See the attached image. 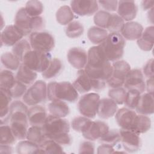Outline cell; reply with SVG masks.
<instances>
[{
  "label": "cell",
  "mask_w": 154,
  "mask_h": 154,
  "mask_svg": "<svg viewBox=\"0 0 154 154\" xmlns=\"http://www.w3.org/2000/svg\"><path fill=\"white\" fill-rule=\"evenodd\" d=\"M87 55V63L84 70L91 80L92 89L102 90L112 75V65L99 45L91 47L88 51Z\"/></svg>",
  "instance_id": "6da1fadb"
},
{
  "label": "cell",
  "mask_w": 154,
  "mask_h": 154,
  "mask_svg": "<svg viewBox=\"0 0 154 154\" xmlns=\"http://www.w3.org/2000/svg\"><path fill=\"white\" fill-rule=\"evenodd\" d=\"M28 111L26 105L21 101L15 100L10 104L8 120L16 139L24 140L26 137L28 126Z\"/></svg>",
  "instance_id": "7a4b0ae2"
},
{
  "label": "cell",
  "mask_w": 154,
  "mask_h": 154,
  "mask_svg": "<svg viewBox=\"0 0 154 154\" xmlns=\"http://www.w3.org/2000/svg\"><path fill=\"white\" fill-rule=\"evenodd\" d=\"M47 96L51 101L75 102L78 98V93L73 84L69 82L54 81L47 85Z\"/></svg>",
  "instance_id": "3957f363"
},
{
  "label": "cell",
  "mask_w": 154,
  "mask_h": 154,
  "mask_svg": "<svg viewBox=\"0 0 154 154\" xmlns=\"http://www.w3.org/2000/svg\"><path fill=\"white\" fill-rule=\"evenodd\" d=\"M125 38L120 33L108 34L106 39L99 45L106 58L109 61H116L122 58L125 46Z\"/></svg>",
  "instance_id": "277c9868"
},
{
  "label": "cell",
  "mask_w": 154,
  "mask_h": 154,
  "mask_svg": "<svg viewBox=\"0 0 154 154\" xmlns=\"http://www.w3.org/2000/svg\"><path fill=\"white\" fill-rule=\"evenodd\" d=\"M14 25L23 32L24 35L41 30L44 26V20L41 16H29L24 7L17 11L14 18Z\"/></svg>",
  "instance_id": "5b68a950"
},
{
  "label": "cell",
  "mask_w": 154,
  "mask_h": 154,
  "mask_svg": "<svg viewBox=\"0 0 154 154\" xmlns=\"http://www.w3.org/2000/svg\"><path fill=\"white\" fill-rule=\"evenodd\" d=\"M51 60L52 57L49 52L31 50L25 55L22 63L36 72L43 73L47 69Z\"/></svg>",
  "instance_id": "8992f818"
},
{
  "label": "cell",
  "mask_w": 154,
  "mask_h": 154,
  "mask_svg": "<svg viewBox=\"0 0 154 154\" xmlns=\"http://www.w3.org/2000/svg\"><path fill=\"white\" fill-rule=\"evenodd\" d=\"M42 128L48 139H52L54 137L63 133L69 132L70 130V125L66 119L51 114L47 116Z\"/></svg>",
  "instance_id": "52a82bcc"
},
{
  "label": "cell",
  "mask_w": 154,
  "mask_h": 154,
  "mask_svg": "<svg viewBox=\"0 0 154 154\" xmlns=\"http://www.w3.org/2000/svg\"><path fill=\"white\" fill-rule=\"evenodd\" d=\"M47 96V85L45 81H35L26 91L22 97L23 102L29 106L37 105L46 101Z\"/></svg>",
  "instance_id": "ba28073f"
},
{
  "label": "cell",
  "mask_w": 154,
  "mask_h": 154,
  "mask_svg": "<svg viewBox=\"0 0 154 154\" xmlns=\"http://www.w3.org/2000/svg\"><path fill=\"white\" fill-rule=\"evenodd\" d=\"M100 96L96 93H87L81 96L78 103V108L82 116L93 119L97 114Z\"/></svg>",
  "instance_id": "9c48e42d"
},
{
  "label": "cell",
  "mask_w": 154,
  "mask_h": 154,
  "mask_svg": "<svg viewBox=\"0 0 154 154\" xmlns=\"http://www.w3.org/2000/svg\"><path fill=\"white\" fill-rule=\"evenodd\" d=\"M29 43L33 50L49 52L55 46L54 37L48 32H34L29 35Z\"/></svg>",
  "instance_id": "30bf717a"
},
{
  "label": "cell",
  "mask_w": 154,
  "mask_h": 154,
  "mask_svg": "<svg viewBox=\"0 0 154 154\" xmlns=\"http://www.w3.org/2000/svg\"><path fill=\"white\" fill-rule=\"evenodd\" d=\"M112 75L106 84L111 88L122 87L127 74L131 70L130 65L124 60H118L112 63Z\"/></svg>",
  "instance_id": "8fae6325"
},
{
  "label": "cell",
  "mask_w": 154,
  "mask_h": 154,
  "mask_svg": "<svg viewBox=\"0 0 154 154\" xmlns=\"http://www.w3.org/2000/svg\"><path fill=\"white\" fill-rule=\"evenodd\" d=\"M109 131V126L104 122L89 120L82 131L83 137L88 140H99Z\"/></svg>",
  "instance_id": "7c38bea8"
},
{
  "label": "cell",
  "mask_w": 154,
  "mask_h": 154,
  "mask_svg": "<svg viewBox=\"0 0 154 154\" xmlns=\"http://www.w3.org/2000/svg\"><path fill=\"white\" fill-rule=\"evenodd\" d=\"M70 8L78 16H91L97 11L99 5L93 0H74L70 2Z\"/></svg>",
  "instance_id": "4fadbf2b"
},
{
  "label": "cell",
  "mask_w": 154,
  "mask_h": 154,
  "mask_svg": "<svg viewBox=\"0 0 154 154\" xmlns=\"http://www.w3.org/2000/svg\"><path fill=\"white\" fill-rule=\"evenodd\" d=\"M120 141L125 150L129 153H134L139 150L141 140L138 134L129 130L121 129L119 130Z\"/></svg>",
  "instance_id": "5bb4252c"
},
{
  "label": "cell",
  "mask_w": 154,
  "mask_h": 154,
  "mask_svg": "<svg viewBox=\"0 0 154 154\" xmlns=\"http://www.w3.org/2000/svg\"><path fill=\"white\" fill-rule=\"evenodd\" d=\"M123 86L126 90L136 89L141 93L146 89L144 76L141 71L137 69L131 70L127 74Z\"/></svg>",
  "instance_id": "9a60e30c"
},
{
  "label": "cell",
  "mask_w": 154,
  "mask_h": 154,
  "mask_svg": "<svg viewBox=\"0 0 154 154\" xmlns=\"http://www.w3.org/2000/svg\"><path fill=\"white\" fill-rule=\"evenodd\" d=\"M137 115L136 112L127 108H122L117 111L116 120L121 129L132 131Z\"/></svg>",
  "instance_id": "2e32d148"
},
{
  "label": "cell",
  "mask_w": 154,
  "mask_h": 154,
  "mask_svg": "<svg viewBox=\"0 0 154 154\" xmlns=\"http://www.w3.org/2000/svg\"><path fill=\"white\" fill-rule=\"evenodd\" d=\"M23 36V32L15 25H8L1 32V45L13 46L17 42L20 41Z\"/></svg>",
  "instance_id": "e0dca14e"
},
{
  "label": "cell",
  "mask_w": 154,
  "mask_h": 154,
  "mask_svg": "<svg viewBox=\"0 0 154 154\" xmlns=\"http://www.w3.org/2000/svg\"><path fill=\"white\" fill-rule=\"evenodd\" d=\"M67 57L69 63L76 69H83L87 63V53L85 50L79 48H70L67 52Z\"/></svg>",
  "instance_id": "ac0fdd59"
},
{
  "label": "cell",
  "mask_w": 154,
  "mask_h": 154,
  "mask_svg": "<svg viewBox=\"0 0 154 154\" xmlns=\"http://www.w3.org/2000/svg\"><path fill=\"white\" fill-rule=\"evenodd\" d=\"M117 10L118 15L123 20L130 22L135 18L138 8L134 1H118Z\"/></svg>",
  "instance_id": "d6986e66"
},
{
  "label": "cell",
  "mask_w": 154,
  "mask_h": 154,
  "mask_svg": "<svg viewBox=\"0 0 154 154\" xmlns=\"http://www.w3.org/2000/svg\"><path fill=\"white\" fill-rule=\"evenodd\" d=\"M118 109L117 103L110 98L100 99L97 109V116L102 119H108L116 114Z\"/></svg>",
  "instance_id": "ffe728a7"
},
{
  "label": "cell",
  "mask_w": 154,
  "mask_h": 154,
  "mask_svg": "<svg viewBox=\"0 0 154 154\" xmlns=\"http://www.w3.org/2000/svg\"><path fill=\"white\" fill-rule=\"evenodd\" d=\"M143 30L144 28L140 23L130 21L124 24L121 34L122 36L126 40H137L141 36Z\"/></svg>",
  "instance_id": "44dd1931"
},
{
  "label": "cell",
  "mask_w": 154,
  "mask_h": 154,
  "mask_svg": "<svg viewBox=\"0 0 154 154\" xmlns=\"http://www.w3.org/2000/svg\"><path fill=\"white\" fill-rule=\"evenodd\" d=\"M27 117L31 126H42L47 117L46 111L40 105H34L28 109Z\"/></svg>",
  "instance_id": "7402d4cb"
},
{
  "label": "cell",
  "mask_w": 154,
  "mask_h": 154,
  "mask_svg": "<svg viewBox=\"0 0 154 154\" xmlns=\"http://www.w3.org/2000/svg\"><path fill=\"white\" fill-rule=\"evenodd\" d=\"M153 94L149 93L141 95L138 103L135 108L139 114L150 115L153 113Z\"/></svg>",
  "instance_id": "603a6c76"
},
{
  "label": "cell",
  "mask_w": 154,
  "mask_h": 154,
  "mask_svg": "<svg viewBox=\"0 0 154 154\" xmlns=\"http://www.w3.org/2000/svg\"><path fill=\"white\" fill-rule=\"evenodd\" d=\"M154 27L149 26L147 27L141 34L140 38L137 40V45L138 47L143 51H150L153 46L154 38Z\"/></svg>",
  "instance_id": "cb8c5ba5"
},
{
  "label": "cell",
  "mask_w": 154,
  "mask_h": 154,
  "mask_svg": "<svg viewBox=\"0 0 154 154\" xmlns=\"http://www.w3.org/2000/svg\"><path fill=\"white\" fill-rule=\"evenodd\" d=\"M37 77L36 72L31 70L24 64H21L16 73V79L26 85H30L34 82Z\"/></svg>",
  "instance_id": "d4e9b609"
},
{
  "label": "cell",
  "mask_w": 154,
  "mask_h": 154,
  "mask_svg": "<svg viewBox=\"0 0 154 154\" xmlns=\"http://www.w3.org/2000/svg\"><path fill=\"white\" fill-rule=\"evenodd\" d=\"M73 85L79 93H87L92 89L91 80L84 69H81L78 72L77 78L73 82Z\"/></svg>",
  "instance_id": "484cf974"
},
{
  "label": "cell",
  "mask_w": 154,
  "mask_h": 154,
  "mask_svg": "<svg viewBox=\"0 0 154 154\" xmlns=\"http://www.w3.org/2000/svg\"><path fill=\"white\" fill-rule=\"evenodd\" d=\"M0 112H1V122L4 120L5 122L8 120V114L10 111V102L12 99L11 94L8 90L0 88Z\"/></svg>",
  "instance_id": "4316f807"
},
{
  "label": "cell",
  "mask_w": 154,
  "mask_h": 154,
  "mask_svg": "<svg viewBox=\"0 0 154 154\" xmlns=\"http://www.w3.org/2000/svg\"><path fill=\"white\" fill-rule=\"evenodd\" d=\"M48 109L51 115L60 118L67 116L70 111L68 105L61 100L52 101L48 105Z\"/></svg>",
  "instance_id": "83f0119b"
},
{
  "label": "cell",
  "mask_w": 154,
  "mask_h": 154,
  "mask_svg": "<svg viewBox=\"0 0 154 154\" xmlns=\"http://www.w3.org/2000/svg\"><path fill=\"white\" fill-rule=\"evenodd\" d=\"M108 35L107 30L96 26L90 27L87 32V37L89 40L92 43L99 45L106 39Z\"/></svg>",
  "instance_id": "f1b7e54d"
},
{
  "label": "cell",
  "mask_w": 154,
  "mask_h": 154,
  "mask_svg": "<svg viewBox=\"0 0 154 154\" xmlns=\"http://www.w3.org/2000/svg\"><path fill=\"white\" fill-rule=\"evenodd\" d=\"M64 153L63 147L60 144L55 141L47 138L40 145L38 153Z\"/></svg>",
  "instance_id": "f546056e"
},
{
  "label": "cell",
  "mask_w": 154,
  "mask_h": 154,
  "mask_svg": "<svg viewBox=\"0 0 154 154\" xmlns=\"http://www.w3.org/2000/svg\"><path fill=\"white\" fill-rule=\"evenodd\" d=\"M26 138L38 146L47 139L42 128L39 126H31L28 129Z\"/></svg>",
  "instance_id": "4dcf8cb0"
},
{
  "label": "cell",
  "mask_w": 154,
  "mask_h": 154,
  "mask_svg": "<svg viewBox=\"0 0 154 154\" xmlns=\"http://www.w3.org/2000/svg\"><path fill=\"white\" fill-rule=\"evenodd\" d=\"M57 21L61 25H66L72 22L74 18L73 12L68 5L60 7L56 12Z\"/></svg>",
  "instance_id": "1f68e13d"
},
{
  "label": "cell",
  "mask_w": 154,
  "mask_h": 154,
  "mask_svg": "<svg viewBox=\"0 0 154 154\" xmlns=\"http://www.w3.org/2000/svg\"><path fill=\"white\" fill-rule=\"evenodd\" d=\"M1 61L2 65L8 70H16L20 65V60L11 52H7L2 54Z\"/></svg>",
  "instance_id": "d6a6232c"
},
{
  "label": "cell",
  "mask_w": 154,
  "mask_h": 154,
  "mask_svg": "<svg viewBox=\"0 0 154 154\" xmlns=\"http://www.w3.org/2000/svg\"><path fill=\"white\" fill-rule=\"evenodd\" d=\"M151 126L150 119L146 115L138 114L137 120L132 131L138 134H143L149 130Z\"/></svg>",
  "instance_id": "836d02e7"
},
{
  "label": "cell",
  "mask_w": 154,
  "mask_h": 154,
  "mask_svg": "<svg viewBox=\"0 0 154 154\" xmlns=\"http://www.w3.org/2000/svg\"><path fill=\"white\" fill-rule=\"evenodd\" d=\"M30 51L31 46L29 42L24 39H22L13 46L12 53L22 63L23 57Z\"/></svg>",
  "instance_id": "e575fe53"
},
{
  "label": "cell",
  "mask_w": 154,
  "mask_h": 154,
  "mask_svg": "<svg viewBox=\"0 0 154 154\" xmlns=\"http://www.w3.org/2000/svg\"><path fill=\"white\" fill-rule=\"evenodd\" d=\"M16 152L20 154L38 153L39 146L27 140L19 141L16 147Z\"/></svg>",
  "instance_id": "d590c367"
},
{
  "label": "cell",
  "mask_w": 154,
  "mask_h": 154,
  "mask_svg": "<svg viewBox=\"0 0 154 154\" xmlns=\"http://www.w3.org/2000/svg\"><path fill=\"white\" fill-rule=\"evenodd\" d=\"M63 68L61 61L57 58L52 59L47 69L42 73V76L45 79H51L55 77L61 72Z\"/></svg>",
  "instance_id": "8d00e7d4"
},
{
  "label": "cell",
  "mask_w": 154,
  "mask_h": 154,
  "mask_svg": "<svg viewBox=\"0 0 154 154\" xmlns=\"http://www.w3.org/2000/svg\"><path fill=\"white\" fill-rule=\"evenodd\" d=\"M125 22L123 19L117 14L111 13V16L106 29L110 32L120 33L121 32Z\"/></svg>",
  "instance_id": "74e56055"
},
{
  "label": "cell",
  "mask_w": 154,
  "mask_h": 154,
  "mask_svg": "<svg viewBox=\"0 0 154 154\" xmlns=\"http://www.w3.org/2000/svg\"><path fill=\"white\" fill-rule=\"evenodd\" d=\"M120 141V135L117 129L109 130L105 134L99 139V142L106 144L114 147Z\"/></svg>",
  "instance_id": "f35d334b"
},
{
  "label": "cell",
  "mask_w": 154,
  "mask_h": 154,
  "mask_svg": "<svg viewBox=\"0 0 154 154\" xmlns=\"http://www.w3.org/2000/svg\"><path fill=\"white\" fill-rule=\"evenodd\" d=\"M16 79L11 71L8 70H2L0 74V88L10 90L14 85Z\"/></svg>",
  "instance_id": "ab89813d"
},
{
  "label": "cell",
  "mask_w": 154,
  "mask_h": 154,
  "mask_svg": "<svg viewBox=\"0 0 154 154\" xmlns=\"http://www.w3.org/2000/svg\"><path fill=\"white\" fill-rule=\"evenodd\" d=\"M0 144L11 145L16 141V137L14 135L10 126L1 125L0 128Z\"/></svg>",
  "instance_id": "60d3db41"
},
{
  "label": "cell",
  "mask_w": 154,
  "mask_h": 154,
  "mask_svg": "<svg viewBox=\"0 0 154 154\" xmlns=\"http://www.w3.org/2000/svg\"><path fill=\"white\" fill-rule=\"evenodd\" d=\"M84 26L78 21H72L68 24L66 28V34L69 38H77L84 32Z\"/></svg>",
  "instance_id": "b9f144b4"
},
{
  "label": "cell",
  "mask_w": 154,
  "mask_h": 154,
  "mask_svg": "<svg viewBox=\"0 0 154 154\" xmlns=\"http://www.w3.org/2000/svg\"><path fill=\"white\" fill-rule=\"evenodd\" d=\"M25 9L29 16L37 17L43 13V6L40 1H28L26 3Z\"/></svg>",
  "instance_id": "7bdbcfd3"
},
{
  "label": "cell",
  "mask_w": 154,
  "mask_h": 154,
  "mask_svg": "<svg viewBox=\"0 0 154 154\" xmlns=\"http://www.w3.org/2000/svg\"><path fill=\"white\" fill-rule=\"evenodd\" d=\"M140 96L141 93L138 90L136 89L128 90L125 101V105L129 109H135L138 103Z\"/></svg>",
  "instance_id": "ee69618b"
},
{
  "label": "cell",
  "mask_w": 154,
  "mask_h": 154,
  "mask_svg": "<svg viewBox=\"0 0 154 154\" xmlns=\"http://www.w3.org/2000/svg\"><path fill=\"white\" fill-rule=\"evenodd\" d=\"M126 93V89L122 87L111 88L108 91V96L117 104L122 105L125 103Z\"/></svg>",
  "instance_id": "f6af8a7d"
},
{
  "label": "cell",
  "mask_w": 154,
  "mask_h": 154,
  "mask_svg": "<svg viewBox=\"0 0 154 154\" xmlns=\"http://www.w3.org/2000/svg\"><path fill=\"white\" fill-rule=\"evenodd\" d=\"M111 13L105 10H100L96 12L94 16V22L96 26L103 29H106L108 24Z\"/></svg>",
  "instance_id": "bcb514c9"
},
{
  "label": "cell",
  "mask_w": 154,
  "mask_h": 154,
  "mask_svg": "<svg viewBox=\"0 0 154 154\" xmlns=\"http://www.w3.org/2000/svg\"><path fill=\"white\" fill-rule=\"evenodd\" d=\"M26 85L16 80L14 85L9 90L14 99H19L25 94L26 91Z\"/></svg>",
  "instance_id": "7dc6e473"
},
{
  "label": "cell",
  "mask_w": 154,
  "mask_h": 154,
  "mask_svg": "<svg viewBox=\"0 0 154 154\" xmlns=\"http://www.w3.org/2000/svg\"><path fill=\"white\" fill-rule=\"evenodd\" d=\"M89 120V118H87L85 116L76 117L72 121V127L74 131L78 132H82V131L84 129L85 124Z\"/></svg>",
  "instance_id": "c3c4849f"
},
{
  "label": "cell",
  "mask_w": 154,
  "mask_h": 154,
  "mask_svg": "<svg viewBox=\"0 0 154 154\" xmlns=\"http://www.w3.org/2000/svg\"><path fill=\"white\" fill-rule=\"evenodd\" d=\"M51 140L55 141L60 145H69L71 144L72 139L69 132L63 133L54 137Z\"/></svg>",
  "instance_id": "681fc988"
},
{
  "label": "cell",
  "mask_w": 154,
  "mask_h": 154,
  "mask_svg": "<svg viewBox=\"0 0 154 154\" xmlns=\"http://www.w3.org/2000/svg\"><path fill=\"white\" fill-rule=\"evenodd\" d=\"M97 2L105 11L107 12L115 11L117 9V1H99Z\"/></svg>",
  "instance_id": "f907efd6"
},
{
  "label": "cell",
  "mask_w": 154,
  "mask_h": 154,
  "mask_svg": "<svg viewBox=\"0 0 154 154\" xmlns=\"http://www.w3.org/2000/svg\"><path fill=\"white\" fill-rule=\"evenodd\" d=\"M79 153H94V144L91 141H83L81 143L79 149Z\"/></svg>",
  "instance_id": "816d5d0a"
},
{
  "label": "cell",
  "mask_w": 154,
  "mask_h": 154,
  "mask_svg": "<svg viewBox=\"0 0 154 154\" xmlns=\"http://www.w3.org/2000/svg\"><path fill=\"white\" fill-rule=\"evenodd\" d=\"M153 59L149 60L143 67V73L144 76L148 78H153Z\"/></svg>",
  "instance_id": "f5cc1de1"
},
{
  "label": "cell",
  "mask_w": 154,
  "mask_h": 154,
  "mask_svg": "<svg viewBox=\"0 0 154 154\" xmlns=\"http://www.w3.org/2000/svg\"><path fill=\"white\" fill-rule=\"evenodd\" d=\"M97 153L99 154L101 153H115L113 147L111 145L106 144H102L97 148Z\"/></svg>",
  "instance_id": "db71d44e"
},
{
  "label": "cell",
  "mask_w": 154,
  "mask_h": 154,
  "mask_svg": "<svg viewBox=\"0 0 154 154\" xmlns=\"http://www.w3.org/2000/svg\"><path fill=\"white\" fill-rule=\"evenodd\" d=\"M146 87L147 88V90L148 93L153 94V78H149L146 82Z\"/></svg>",
  "instance_id": "11a10c76"
},
{
  "label": "cell",
  "mask_w": 154,
  "mask_h": 154,
  "mask_svg": "<svg viewBox=\"0 0 154 154\" xmlns=\"http://www.w3.org/2000/svg\"><path fill=\"white\" fill-rule=\"evenodd\" d=\"M153 1H143L141 2V6L144 10H147L153 8Z\"/></svg>",
  "instance_id": "9f6ffc18"
},
{
  "label": "cell",
  "mask_w": 154,
  "mask_h": 154,
  "mask_svg": "<svg viewBox=\"0 0 154 154\" xmlns=\"http://www.w3.org/2000/svg\"><path fill=\"white\" fill-rule=\"evenodd\" d=\"M0 152L1 153H11L13 152L12 147L10 145L1 144Z\"/></svg>",
  "instance_id": "6f0895ef"
}]
</instances>
